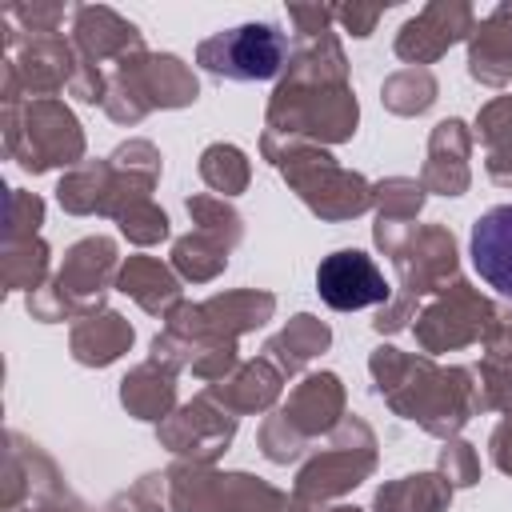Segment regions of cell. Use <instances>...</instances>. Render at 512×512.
Segmentation results:
<instances>
[{"mask_svg":"<svg viewBox=\"0 0 512 512\" xmlns=\"http://www.w3.org/2000/svg\"><path fill=\"white\" fill-rule=\"evenodd\" d=\"M316 292L328 308L356 312V308L380 304L388 296V284H384V272L372 264V256H364L360 248H340V252L320 260Z\"/></svg>","mask_w":512,"mask_h":512,"instance_id":"cell-1","label":"cell"},{"mask_svg":"<svg viewBox=\"0 0 512 512\" xmlns=\"http://www.w3.org/2000/svg\"><path fill=\"white\" fill-rule=\"evenodd\" d=\"M468 256L488 288L512 296V204H496L472 224Z\"/></svg>","mask_w":512,"mask_h":512,"instance_id":"cell-2","label":"cell"},{"mask_svg":"<svg viewBox=\"0 0 512 512\" xmlns=\"http://www.w3.org/2000/svg\"><path fill=\"white\" fill-rule=\"evenodd\" d=\"M280 64V40L272 28H240L232 40V60L220 68L228 76H272Z\"/></svg>","mask_w":512,"mask_h":512,"instance_id":"cell-3","label":"cell"}]
</instances>
